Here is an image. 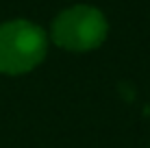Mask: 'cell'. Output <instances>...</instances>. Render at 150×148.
<instances>
[{
  "label": "cell",
  "instance_id": "1",
  "mask_svg": "<svg viewBox=\"0 0 150 148\" xmlns=\"http://www.w3.org/2000/svg\"><path fill=\"white\" fill-rule=\"evenodd\" d=\"M46 55V35L30 22H7L0 26V72L22 74L33 70Z\"/></svg>",
  "mask_w": 150,
  "mask_h": 148
},
{
  "label": "cell",
  "instance_id": "2",
  "mask_svg": "<svg viewBox=\"0 0 150 148\" xmlns=\"http://www.w3.org/2000/svg\"><path fill=\"white\" fill-rule=\"evenodd\" d=\"M107 20L94 7H72L54 20L52 37L68 50H89L105 42Z\"/></svg>",
  "mask_w": 150,
  "mask_h": 148
}]
</instances>
